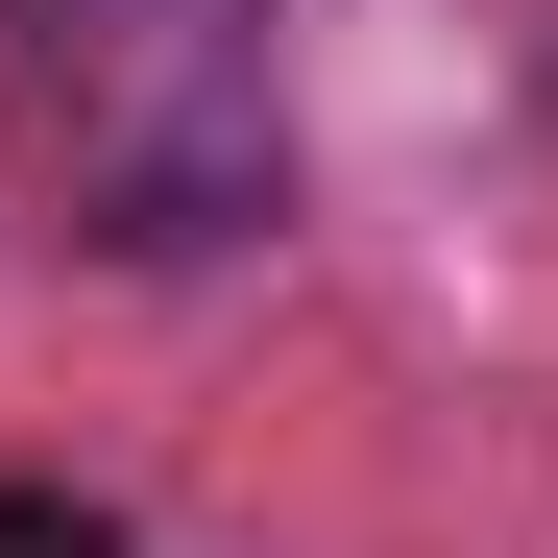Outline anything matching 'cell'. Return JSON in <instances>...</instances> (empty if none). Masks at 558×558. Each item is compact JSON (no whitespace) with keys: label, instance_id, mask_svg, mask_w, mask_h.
Wrapping results in <instances>:
<instances>
[{"label":"cell","instance_id":"6da1fadb","mask_svg":"<svg viewBox=\"0 0 558 558\" xmlns=\"http://www.w3.org/2000/svg\"><path fill=\"white\" fill-rule=\"evenodd\" d=\"M25 122H49L98 267H219V243H267V195H292L267 0H73L49 73H25Z\"/></svg>","mask_w":558,"mask_h":558}]
</instances>
